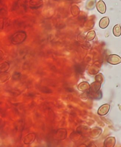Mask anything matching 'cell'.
<instances>
[{"label": "cell", "mask_w": 121, "mask_h": 147, "mask_svg": "<svg viewBox=\"0 0 121 147\" xmlns=\"http://www.w3.org/2000/svg\"><path fill=\"white\" fill-rule=\"evenodd\" d=\"M96 37V32L94 30H91L86 34V39L87 41H91L93 40Z\"/></svg>", "instance_id": "cell-6"}, {"label": "cell", "mask_w": 121, "mask_h": 147, "mask_svg": "<svg viewBox=\"0 0 121 147\" xmlns=\"http://www.w3.org/2000/svg\"><path fill=\"white\" fill-rule=\"evenodd\" d=\"M110 23L109 17H104L102 18L99 22V26L102 29H105L108 27Z\"/></svg>", "instance_id": "cell-4"}, {"label": "cell", "mask_w": 121, "mask_h": 147, "mask_svg": "<svg viewBox=\"0 0 121 147\" xmlns=\"http://www.w3.org/2000/svg\"><path fill=\"white\" fill-rule=\"evenodd\" d=\"M110 105L109 104H104L99 108L98 114L101 116L106 115L109 111Z\"/></svg>", "instance_id": "cell-3"}, {"label": "cell", "mask_w": 121, "mask_h": 147, "mask_svg": "<svg viewBox=\"0 0 121 147\" xmlns=\"http://www.w3.org/2000/svg\"><path fill=\"white\" fill-rule=\"evenodd\" d=\"M96 7H97L98 11L101 14H104L106 12V5L103 0H100L97 3Z\"/></svg>", "instance_id": "cell-2"}, {"label": "cell", "mask_w": 121, "mask_h": 147, "mask_svg": "<svg viewBox=\"0 0 121 147\" xmlns=\"http://www.w3.org/2000/svg\"><path fill=\"white\" fill-rule=\"evenodd\" d=\"M107 62L111 65H117L121 63V57L117 55H110L108 56L106 59Z\"/></svg>", "instance_id": "cell-1"}, {"label": "cell", "mask_w": 121, "mask_h": 147, "mask_svg": "<svg viewBox=\"0 0 121 147\" xmlns=\"http://www.w3.org/2000/svg\"><path fill=\"white\" fill-rule=\"evenodd\" d=\"M113 35L116 37H119L121 35V26L119 24L116 25L112 30Z\"/></svg>", "instance_id": "cell-5"}]
</instances>
